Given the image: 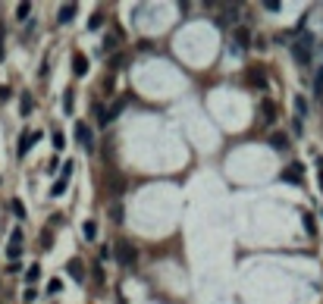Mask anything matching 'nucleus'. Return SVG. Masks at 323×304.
<instances>
[{
    "label": "nucleus",
    "instance_id": "1",
    "mask_svg": "<svg viewBox=\"0 0 323 304\" xmlns=\"http://www.w3.org/2000/svg\"><path fill=\"white\" fill-rule=\"evenodd\" d=\"M292 54H295V63H298V66H308L311 63V54H314V38L311 35H301L298 41H295Z\"/></svg>",
    "mask_w": 323,
    "mask_h": 304
},
{
    "label": "nucleus",
    "instance_id": "2",
    "mask_svg": "<svg viewBox=\"0 0 323 304\" xmlns=\"http://www.w3.org/2000/svg\"><path fill=\"white\" fill-rule=\"evenodd\" d=\"M116 260H120V267H135V264H138V251H135V244L120 242V248H116Z\"/></svg>",
    "mask_w": 323,
    "mask_h": 304
},
{
    "label": "nucleus",
    "instance_id": "3",
    "mask_svg": "<svg viewBox=\"0 0 323 304\" xmlns=\"http://www.w3.org/2000/svg\"><path fill=\"white\" fill-rule=\"evenodd\" d=\"M35 141H41V132H25L22 138H19V148H16V154H19V157H25L32 148H35Z\"/></svg>",
    "mask_w": 323,
    "mask_h": 304
},
{
    "label": "nucleus",
    "instance_id": "4",
    "mask_svg": "<svg viewBox=\"0 0 323 304\" xmlns=\"http://www.w3.org/2000/svg\"><path fill=\"white\" fill-rule=\"evenodd\" d=\"M19 251H22V232H19V229H13V235H10V244H6V257H10V260H16V257H19Z\"/></svg>",
    "mask_w": 323,
    "mask_h": 304
},
{
    "label": "nucleus",
    "instance_id": "5",
    "mask_svg": "<svg viewBox=\"0 0 323 304\" xmlns=\"http://www.w3.org/2000/svg\"><path fill=\"white\" fill-rule=\"evenodd\" d=\"M75 138L82 141V148H91V145H95V138H91V129H88L85 122H75Z\"/></svg>",
    "mask_w": 323,
    "mask_h": 304
},
{
    "label": "nucleus",
    "instance_id": "6",
    "mask_svg": "<svg viewBox=\"0 0 323 304\" xmlns=\"http://www.w3.org/2000/svg\"><path fill=\"white\" fill-rule=\"evenodd\" d=\"M66 270H69V276L75 282H85V270H82V260H69L66 264Z\"/></svg>",
    "mask_w": 323,
    "mask_h": 304
},
{
    "label": "nucleus",
    "instance_id": "7",
    "mask_svg": "<svg viewBox=\"0 0 323 304\" xmlns=\"http://www.w3.org/2000/svg\"><path fill=\"white\" fill-rule=\"evenodd\" d=\"M301 176H304L301 163H295V166H289V170H283V179H286V182H301Z\"/></svg>",
    "mask_w": 323,
    "mask_h": 304
},
{
    "label": "nucleus",
    "instance_id": "8",
    "mask_svg": "<svg viewBox=\"0 0 323 304\" xmlns=\"http://www.w3.org/2000/svg\"><path fill=\"white\" fill-rule=\"evenodd\" d=\"M248 82H251L254 88H267V75H263L260 69H251L248 72Z\"/></svg>",
    "mask_w": 323,
    "mask_h": 304
},
{
    "label": "nucleus",
    "instance_id": "9",
    "mask_svg": "<svg viewBox=\"0 0 323 304\" xmlns=\"http://www.w3.org/2000/svg\"><path fill=\"white\" fill-rule=\"evenodd\" d=\"M72 69H75V75H85V72H88V60H85V54H75V57H72Z\"/></svg>",
    "mask_w": 323,
    "mask_h": 304
},
{
    "label": "nucleus",
    "instance_id": "10",
    "mask_svg": "<svg viewBox=\"0 0 323 304\" xmlns=\"http://www.w3.org/2000/svg\"><path fill=\"white\" fill-rule=\"evenodd\" d=\"M72 16H75V3H63V6H60V16H57V19L66 25V22H72Z\"/></svg>",
    "mask_w": 323,
    "mask_h": 304
},
{
    "label": "nucleus",
    "instance_id": "11",
    "mask_svg": "<svg viewBox=\"0 0 323 304\" xmlns=\"http://www.w3.org/2000/svg\"><path fill=\"white\" fill-rule=\"evenodd\" d=\"M235 44H239V47H248V41H251V31L248 29H235Z\"/></svg>",
    "mask_w": 323,
    "mask_h": 304
},
{
    "label": "nucleus",
    "instance_id": "12",
    "mask_svg": "<svg viewBox=\"0 0 323 304\" xmlns=\"http://www.w3.org/2000/svg\"><path fill=\"white\" fill-rule=\"evenodd\" d=\"M82 235H85V239H88V242H95V239H97V226H95V223H91V219H88V223L82 226Z\"/></svg>",
    "mask_w": 323,
    "mask_h": 304
},
{
    "label": "nucleus",
    "instance_id": "13",
    "mask_svg": "<svg viewBox=\"0 0 323 304\" xmlns=\"http://www.w3.org/2000/svg\"><path fill=\"white\" fill-rule=\"evenodd\" d=\"M38 276H41V270H38V264H32L29 270H25V282H29V285H32V282H35V279H38Z\"/></svg>",
    "mask_w": 323,
    "mask_h": 304
},
{
    "label": "nucleus",
    "instance_id": "14",
    "mask_svg": "<svg viewBox=\"0 0 323 304\" xmlns=\"http://www.w3.org/2000/svg\"><path fill=\"white\" fill-rule=\"evenodd\" d=\"M270 141H273V148H276V151H286V148H289V138H286V135H273Z\"/></svg>",
    "mask_w": 323,
    "mask_h": 304
},
{
    "label": "nucleus",
    "instance_id": "15",
    "mask_svg": "<svg viewBox=\"0 0 323 304\" xmlns=\"http://www.w3.org/2000/svg\"><path fill=\"white\" fill-rule=\"evenodd\" d=\"M29 13H32V3H19V6H16V19H29Z\"/></svg>",
    "mask_w": 323,
    "mask_h": 304
},
{
    "label": "nucleus",
    "instance_id": "16",
    "mask_svg": "<svg viewBox=\"0 0 323 304\" xmlns=\"http://www.w3.org/2000/svg\"><path fill=\"white\" fill-rule=\"evenodd\" d=\"M100 25H104V13H95V16L88 19V29L95 31V29H100Z\"/></svg>",
    "mask_w": 323,
    "mask_h": 304
},
{
    "label": "nucleus",
    "instance_id": "17",
    "mask_svg": "<svg viewBox=\"0 0 323 304\" xmlns=\"http://www.w3.org/2000/svg\"><path fill=\"white\" fill-rule=\"evenodd\" d=\"M72 104H75L72 91H66V94H63V110H66V113H72Z\"/></svg>",
    "mask_w": 323,
    "mask_h": 304
},
{
    "label": "nucleus",
    "instance_id": "18",
    "mask_svg": "<svg viewBox=\"0 0 323 304\" xmlns=\"http://www.w3.org/2000/svg\"><path fill=\"white\" fill-rule=\"evenodd\" d=\"M60 289H63L60 279H50V282H47V295H60Z\"/></svg>",
    "mask_w": 323,
    "mask_h": 304
},
{
    "label": "nucleus",
    "instance_id": "19",
    "mask_svg": "<svg viewBox=\"0 0 323 304\" xmlns=\"http://www.w3.org/2000/svg\"><path fill=\"white\" fill-rule=\"evenodd\" d=\"M54 148H57V151H63V148H66V138H63V132H54Z\"/></svg>",
    "mask_w": 323,
    "mask_h": 304
},
{
    "label": "nucleus",
    "instance_id": "20",
    "mask_svg": "<svg viewBox=\"0 0 323 304\" xmlns=\"http://www.w3.org/2000/svg\"><path fill=\"white\" fill-rule=\"evenodd\" d=\"M10 207H13V213H16V216H19V219H25V207H22V201H13V204H10Z\"/></svg>",
    "mask_w": 323,
    "mask_h": 304
},
{
    "label": "nucleus",
    "instance_id": "21",
    "mask_svg": "<svg viewBox=\"0 0 323 304\" xmlns=\"http://www.w3.org/2000/svg\"><path fill=\"white\" fill-rule=\"evenodd\" d=\"M295 107H298V113H301V116L308 113V100H304V97H295Z\"/></svg>",
    "mask_w": 323,
    "mask_h": 304
},
{
    "label": "nucleus",
    "instance_id": "22",
    "mask_svg": "<svg viewBox=\"0 0 323 304\" xmlns=\"http://www.w3.org/2000/svg\"><path fill=\"white\" fill-rule=\"evenodd\" d=\"M29 110H32V97L22 94V116H29Z\"/></svg>",
    "mask_w": 323,
    "mask_h": 304
},
{
    "label": "nucleus",
    "instance_id": "23",
    "mask_svg": "<svg viewBox=\"0 0 323 304\" xmlns=\"http://www.w3.org/2000/svg\"><path fill=\"white\" fill-rule=\"evenodd\" d=\"M304 229H308L311 235H314V232H317V229H314V216H311V213H304Z\"/></svg>",
    "mask_w": 323,
    "mask_h": 304
},
{
    "label": "nucleus",
    "instance_id": "24",
    "mask_svg": "<svg viewBox=\"0 0 323 304\" xmlns=\"http://www.w3.org/2000/svg\"><path fill=\"white\" fill-rule=\"evenodd\" d=\"M263 6H267L270 13H279V0H267V3H263Z\"/></svg>",
    "mask_w": 323,
    "mask_h": 304
},
{
    "label": "nucleus",
    "instance_id": "25",
    "mask_svg": "<svg viewBox=\"0 0 323 304\" xmlns=\"http://www.w3.org/2000/svg\"><path fill=\"white\" fill-rule=\"evenodd\" d=\"M323 88V69H320V75H317V91Z\"/></svg>",
    "mask_w": 323,
    "mask_h": 304
}]
</instances>
